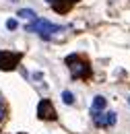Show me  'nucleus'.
Listing matches in <instances>:
<instances>
[{
	"mask_svg": "<svg viewBox=\"0 0 130 134\" xmlns=\"http://www.w3.org/2000/svg\"><path fill=\"white\" fill-rule=\"evenodd\" d=\"M6 118V107H4V101L0 99V122Z\"/></svg>",
	"mask_w": 130,
	"mask_h": 134,
	"instance_id": "obj_10",
	"label": "nucleus"
},
{
	"mask_svg": "<svg viewBox=\"0 0 130 134\" xmlns=\"http://www.w3.org/2000/svg\"><path fill=\"white\" fill-rule=\"evenodd\" d=\"M27 31H33V33H39L41 39H50L54 33H60L62 31V27H58V25H54V23H50L46 19H33V23H29L27 27H25Z\"/></svg>",
	"mask_w": 130,
	"mask_h": 134,
	"instance_id": "obj_1",
	"label": "nucleus"
},
{
	"mask_svg": "<svg viewBox=\"0 0 130 134\" xmlns=\"http://www.w3.org/2000/svg\"><path fill=\"white\" fill-rule=\"evenodd\" d=\"M91 118L99 128H110L116 124V114L114 111H91Z\"/></svg>",
	"mask_w": 130,
	"mask_h": 134,
	"instance_id": "obj_4",
	"label": "nucleus"
},
{
	"mask_svg": "<svg viewBox=\"0 0 130 134\" xmlns=\"http://www.w3.org/2000/svg\"><path fill=\"white\" fill-rule=\"evenodd\" d=\"M17 27H19V25H17L15 19H8V21H6V29H8V31H15Z\"/></svg>",
	"mask_w": 130,
	"mask_h": 134,
	"instance_id": "obj_9",
	"label": "nucleus"
},
{
	"mask_svg": "<svg viewBox=\"0 0 130 134\" xmlns=\"http://www.w3.org/2000/svg\"><path fill=\"white\" fill-rule=\"evenodd\" d=\"M105 105H107V101H105V97H101V95H97V97L93 99V103H91V111H103V109H105Z\"/></svg>",
	"mask_w": 130,
	"mask_h": 134,
	"instance_id": "obj_6",
	"label": "nucleus"
},
{
	"mask_svg": "<svg viewBox=\"0 0 130 134\" xmlns=\"http://www.w3.org/2000/svg\"><path fill=\"white\" fill-rule=\"evenodd\" d=\"M21 62V54L0 50V70H15Z\"/></svg>",
	"mask_w": 130,
	"mask_h": 134,
	"instance_id": "obj_3",
	"label": "nucleus"
},
{
	"mask_svg": "<svg viewBox=\"0 0 130 134\" xmlns=\"http://www.w3.org/2000/svg\"><path fill=\"white\" fill-rule=\"evenodd\" d=\"M17 15H19V17L21 19H37V15H35V10H31V8H21V10H19V13H17Z\"/></svg>",
	"mask_w": 130,
	"mask_h": 134,
	"instance_id": "obj_7",
	"label": "nucleus"
},
{
	"mask_svg": "<svg viewBox=\"0 0 130 134\" xmlns=\"http://www.w3.org/2000/svg\"><path fill=\"white\" fill-rule=\"evenodd\" d=\"M66 64H68V68H70V72H72L74 79H89V76H91L89 62H87L85 58H81V56H77V54L68 56V58H66Z\"/></svg>",
	"mask_w": 130,
	"mask_h": 134,
	"instance_id": "obj_2",
	"label": "nucleus"
},
{
	"mask_svg": "<svg viewBox=\"0 0 130 134\" xmlns=\"http://www.w3.org/2000/svg\"><path fill=\"white\" fill-rule=\"evenodd\" d=\"M62 101H64L66 105H72V103H74V97H72V93H70V91H64V93H62Z\"/></svg>",
	"mask_w": 130,
	"mask_h": 134,
	"instance_id": "obj_8",
	"label": "nucleus"
},
{
	"mask_svg": "<svg viewBox=\"0 0 130 134\" xmlns=\"http://www.w3.org/2000/svg\"><path fill=\"white\" fill-rule=\"evenodd\" d=\"M37 116L41 118V120H56V109H54V105H52V101L50 99H41L39 101V105H37Z\"/></svg>",
	"mask_w": 130,
	"mask_h": 134,
	"instance_id": "obj_5",
	"label": "nucleus"
}]
</instances>
